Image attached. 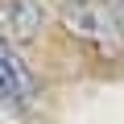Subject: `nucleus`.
I'll return each instance as SVG.
<instances>
[{"label": "nucleus", "instance_id": "nucleus-1", "mask_svg": "<svg viewBox=\"0 0 124 124\" xmlns=\"http://www.w3.org/2000/svg\"><path fill=\"white\" fill-rule=\"evenodd\" d=\"M62 25H66L70 37L103 50V54H120L124 50V33H120V21L116 13L103 4V0H66V4L58 8Z\"/></svg>", "mask_w": 124, "mask_h": 124}, {"label": "nucleus", "instance_id": "nucleus-2", "mask_svg": "<svg viewBox=\"0 0 124 124\" xmlns=\"http://www.w3.org/2000/svg\"><path fill=\"white\" fill-rule=\"evenodd\" d=\"M33 95V75L21 62V54L0 37V99L4 103H25Z\"/></svg>", "mask_w": 124, "mask_h": 124}, {"label": "nucleus", "instance_id": "nucleus-3", "mask_svg": "<svg viewBox=\"0 0 124 124\" xmlns=\"http://www.w3.org/2000/svg\"><path fill=\"white\" fill-rule=\"evenodd\" d=\"M4 25H8V33H13L17 41L41 37V29H46V8H41V0H8Z\"/></svg>", "mask_w": 124, "mask_h": 124}, {"label": "nucleus", "instance_id": "nucleus-4", "mask_svg": "<svg viewBox=\"0 0 124 124\" xmlns=\"http://www.w3.org/2000/svg\"><path fill=\"white\" fill-rule=\"evenodd\" d=\"M0 25H4V4H0Z\"/></svg>", "mask_w": 124, "mask_h": 124}]
</instances>
